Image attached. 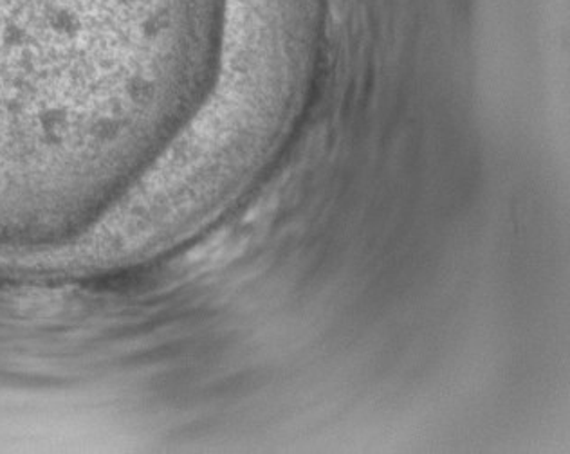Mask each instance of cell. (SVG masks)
I'll return each instance as SVG.
<instances>
[{"label":"cell","mask_w":570,"mask_h":454,"mask_svg":"<svg viewBox=\"0 0 570 454\" xmlns=\"http://www.w3.org/2000/svg\"><path fill=\"white\" fill-rule=\"evenodd\" d=\"M87 0H0V191L40 185L101 141V71Z\"/></svg>","instance_id":"1"}]
</instances>
